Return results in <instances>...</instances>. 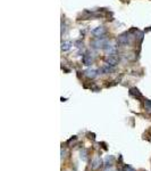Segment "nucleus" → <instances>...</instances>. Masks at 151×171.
<instances>
[{
    "label": "nucleus",
    "mask_w": 151,
    "mask_h": 171,
    "mask_svg": "<svg viewBox=\"0 0 151 171\" xmlns=\"http://www.w3.org/2000/svg\"><path fill=\"white\" fill-rule=\"evenodd\" d=\"M132 38H133V37L131 35V32H125V33L121 34V35L117 38V42H118L119 45H123V46L130 45L131 41H132Z\"/></svg>",
    "instance_id": "f257e3e1"
},
{
    "label": "nucleus",
    "mask_w": 151,
    "mask_h": 171,
    "mask_svg": "<svg viewBox=\"0 0 151 171\" xmlns=\"http://www.w3.org/2000/svg\"><path fill=\"white\" fill-rule=\"evenodd\" d=\"M130 95H131V96H133V97H135V98H139V99H141V98H142L141 92H140L136 88H131V89H130Z\"/></svg>",
    "instance_id": "0eeeda50"
},
{
    "label": "nucleus",
    "mask_w": 151,
    "mask_h": 171,
    "mask_svg": "<svg viewBox=\"0 0 151 171\" xmlns=\"http://www.w3.org/2000/svg\"><path fill=\"white\" fill-rule=\"evenodd\" d=\"M86 154H87V151H86V150H82V151H81V160L86 161V159H87Z\"/></svg>",
    "instance_id": "9b49d317"
},
{
    "label": "nucleus",
    "mask_w": 151,
    "mask_h": 171,
    "mask_svg": "<svg viewBox=\"0 0 151 171\" xmlns=\"http://www.w3.org/2000/svg\"><path fill=\"white\" fill-rule=\"evenodd\" d=\"M113 71H114V69H113V66H110V65L103 66L101 70H99V72H103V73H110V72H113Z\"/></svg>",
    "instance_id": "9d476101"
},
{
    "label": "nucleus",
    "mask_w": 151,
    "mask_h": 171,
    "mask_svg": "<svg viewBox=\"0 0 151 171\" xmlns=\"http://www.w3.org/2000/svg\"><path fill=\"white\" fill-rule=\"evenodd\" d=\"M97 72H98L97 70L89 69V70H86V71H85V75H86V77H89V78H91V79H93V78H95V77L98 75V73H97Z\"/></svg>",
    "instance_id": "6e6552de"
},
{
    "label": "nucleus",
    "mask_w": 151,
    "mask_h": 171,
    "mask_svg": "<svg viewBox=\"0 0 151 171\" xmlns=\"http://www.w3.org/2000/svg\"><path fill=\"white\" fill-rule=\"evenodd\" d=\"M105 171H114V170H113V168H108V167H107V169Z\"/></svg>",
    "instance_id": "ddd939ff"
},
{
    "label": "nucleus",
    "mask_w": 151,
    "mask_h": 171,
    "mask_svg": "<svg viewBox=\"0 0 151 171\" xmlns=\"http://www.w3.org/2000/svg\"><path fill=\"white\" fill-rule=\"evenodd\" d=\"M146 108L148 112H151V100L146 99Z\"/></svg>",
    "instance_id": "f8f14e48"
},
{
    "label": "nucleus",
    "mask_w": 151,
    "mask_h": 171,
    "mask_svg": "<svg viewBox=\"0 0 151 171\" xmlns=\"http://www.w3.org/2000/svg\"><path fill=\"white\" fill-rule=\"evenodd\" d=\"M71 46H72V42H70V41H64V42L62 43V50H63V51H66V50H68V49L71 48Z\"/></svg>",
    "instance_id": "1a4fd4ad"
},
{
    "label": "nucleus",
    "mask_w": 151,
    "mask_h": 171,
    "mask_svg": "<svg viewBox=\"0 0 151 171\" xmlns=\"http://www.w3.org/2000/svg\"><path fill=\"white\" fill-rule=\"evenodd\" d=\"M107 42H108V41H107L106 39H103V37H100V38L93 40V41L91 42V45H92L93 48H105V47L107 46Z\"/></svg>",
    "instance_id": "f03ea898"
},
{
    "label": "nucleus",
    "mask_w": 151,
    "mask_h": 171,
    "mask_svg": "<svg viewBox=\"0 0 151 171\" xmlns=\"http://www.w3.org/2000/svg\"><path fill=\"white\" fill-rule=\"evenodd\" d=\"M146 31H151V26H150V27H149V29H147Z\"/></svg>",
    "instance_id": "4468645a"
},
{
    "label": "nucleus",
    "mask_w": 151,
    "mask_h": 171,
    "mask_svg": "<svg viewBox=\"0 0 151 171\" xmlns=\"http://www.w3.org/2000/svg\"><path fill=\"white\" fill-rule=\"evenodd\" d=\"M105 32H106V30H105V27H103V26H98V27H95L94 30H92V34H94V35H95V37H98V38L103 37Z\"/></svg>",
    "instance_id": "20e7f679"
},
{
    "label": "nucleus",
    "mask_w": 151,
    "mask_h": 171,
    "mask_svg": "<svg viewBox=\"0 0 151 171\" xmlns=\"http://www.w3.org/2000/svg\"><path fill=\"white\" fill-rule=\"evenodd\" d=\"M101 163H102V161H101V159H100L99 156L93 158V160H92V162H91V169H92V170L99 169L100 166H101Z\"/></svg>",
    "instance_id": "7ed1b4c3"
},
{
    "label": "nucleus",
    "mask_w": 151,
    "mask_h": 171,
    "mask_svg": "<svg viewBox=\"0 0 151 171\" xmlns=\"http://www.w3.org/2000/svg\"><path fill=\"white\" fill-rule=\"evenodd\" d=\"M106 63H107L108 65H110V66H115V65L118 63V59H117L116 57H114L113 55H109V56L106 57Z\"/></svg>",
    "instance_id": "423d86ee"
},
{
    "label": "nucleus",
    "mask_w": 151,
    "mask_h": 171,
    "mask_svg": "<svg viewBox=\"0 0 151 171\" xmlns=\"http://www.w3.org/2000/svg\"><path fill=\"white\" fill-rule=\"evenodd\" d=\"M82 62H83V64L84 65H91L92 63H93V57L90 55V53H85V55L83 56V58H82Z\"/></svg>",
    "instance_id": "39448f33"
}]
</instances>
